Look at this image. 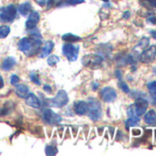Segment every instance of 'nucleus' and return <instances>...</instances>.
<instances>
[{"instance_id": "1", "label": "nucleus", "mask_w": 156, "mask_h": 156, "mask_svg": "<svg viewBox=\"0 0 156 156\" xmlns=\"http://www.w3.org/2000/svg\"><path fill=\"white\" fill-rule=\"evenodd\" d=\"M88 107H87V115L90 119L94 121H98L100 119L102 116V108H101V104L98 100L91 98L88 99Z\"/></svg>"}, {"instance_id": "2", "label": "nucleus", "mask_w": 156, "mask_h": 156, "mask_svg": "<svg viewBox=\"0 0 156 156\" xmlns=\"http://www.w3.org/2000/svg\"><path fill=\"white\" fill-rule=\"evenodd\" d=\"M17 16V8L10 4L7 7L0 8V20L4 22H12Z\"/></svg>"}, {"instance_id": "3", "label": "nucleus", "mask_w": 156, "mask_h": 156, "mask_svg": "<svg viewBox=\"0 0 156 156\" xmlns=\"http://www.w3.org/2000/svg\"><path fill=\"white\" fill-rule=\"evenodd\" d=\"M103 57L99 54H88L85 55L82 59V63L91 69H97L101 66Z\"/></svg>"}, {"instance_id": "4", "label": "nucleus", "mask_w": 156, "mask_h": 156, "mask_svg": "<svg viewBox=\"0 0 156 156\" xmlns=\"http://www.w3.org/2000/svg\"><path fill=\"white\" fill-rule=\"evenodd\" d=\"M62 53L68 61L74 62L77 60L78 53H79V46L72 43H65L62 46Z\"/></svg>"}, {"instance_id": "5", "label": "nucleus", "mask_w": 156, "mask_h": 156, "mask_svg": "<svg viewBox=\"0 0 156 156\" xmlns=\"http://www.w3.org/2000/svg\"><path fill=\"white\" fill-rule=\"evenodd\" d=\"M51 100V106L55 108H62L69 102V98L64 90H60L57 92L56 96Z\"/></svg>"}, {"instance_id": "6", "label": "nucleus", "mask_w": 156, "mask_h": 156, "mask_svg": "<svg viewBox=\"0 0 156 156\" xmlns=\"http://www.w3.org/2000/svg\"><path fill=\"white\" fill-rule=\"evenodd\" d=\"M155 57H156V46L151 45L140 54L139 60L143 63H151L154 61Z\"/></svg>"}, {"instance_id": "7", "label": "nucleus", "mask_w": 156, "mask_h": 156, "mask_svg": "<svg viewBox=\"0 0 156 156\" xmlns=\"http://www.w3.org/2000/svg\"><path fill=\"white\" fill-rule=\"evenodd\" d=\"M131 107H132L134 115L140 117L144 115V113L146 112L148 108V101L144 99L143 98H137V99L135 100L134 104L131 105Z\"/></svg>"}, {"instance_id": "8", "label": "nucleus", "mask_w": 156, "mask_h": 156, "mask_svg": "<svg viewBox=\"0 0 156 156\" xmlns=\"http://www.w3.org/2000/svg\"><path fill=\"white\" fill-rule=\"evenodd\" d=\"M42 118L48 124H51V125H57L61 123L62 119L60 115H58L57 113H55L50 108H46L45 110H43Z\"/></svg>"}, {"instance_id": "9", "label": "nucleus", "mask_w": 156, "mask_h": 156, "mask_svg": "<svg viewBox=\"0 0 156 156\" xmlns=\"http://www.w3.org/2000/svg\"><path fill=\"white\" fill-rule=\"evenodd\" d=\"M101 98L105 101V102H113L116 98H117V92L114 88L110 87H106L101 90L100 93Z\"/></svg>"}, {"instance_id": "10", "label": "nucleus", "mask_w": 156, "mask_h": 156, "mask_svg": "<svg viewBox=\"0 0 156 156\" xmlns=\"http://www.w3.org/2000/svg\"><path fill=\"white\" fill-rule=\"evenodd\" d=\"M40 18L41 17H40V14L38 12H36V11L31 12L30 14V16H29L28 20L26 21V28L28 30H30L35 29L36 26H37V24L40 21Z\"/></svg>"}, {"instance_id": "11", "label": "nucleus", "mask_w": 156, "mask_h": 156, "mask_svg": "<svg viewBox=\"0 0 156 156\" xmlns=\"http://www.w3.org/2000/svg\"><path fill=\"white\" fill-rule=\"evenodd\" d=\"M87 102L86 101H82V100H79V101H76L74 104H73V110L75 112V114L77 115H85L87 112Z\"/></svg>"}, {"instance_id": "12", "label": "nucleus", "mask_w": 156, "mask_h": 156, "mask_svg": "<svg viewBox=\"0 0 156 156\" xmlns=\"http://www.w3.org/2000/svg\"><path fill=\"white\" fill-rule=\"evenodd\" d=\"M26 98V104L33 108H41V100L36 97L33 93H29Z\"/></svg>"}, {"instance_id": "13", "label": "nucleus", "mask_w": 156, "mask_h": 156, "mask_svg": "<svg viewBox=\"0 0 156 156\" xmlns=\"http://www.w3.org/2000/svg\"><path fill=\"white\" fill-rule=\"evenodd\" d=\"M53 47H54V42L53 41H46L45 44L41 49L40 57L41 58H45V57L49 56L50 53L51 52V51L53 50Z\"/></svg>"}, {"instance_id": "14", "label": "nucleus", "mask_w": 156, "mask_h": 156, "mask_svg": "<svg viewBox=\"0 0 156 156\" xmlns=\"http://www.w3.org/2000/svg\"><path fill=\"white\" fill-rule=\"evenodd\" d=\"M19 49L25 52V53H28L30 50V47H31V40L25 37V38H22L20 39V41H19Z\"/></svg>"}, {"instance_id": "15", "label": "nucleus", "mask_w": 156, "mask_h": 156, "mask_svg": "<svg viewBox=\"0 0 156 156\" xmlns=\"http://www.w3.org/2000/svg\"><path fill=\"white\" fill-rule=\"evenodd\" d=\"M16 63H17V60L12 56H9L3 61L1 64V68L4 71H9L16 65Z\"/></svg>"}, {"instance_id": "16", "label": "nucleus", "mask_w": 156, "mask_h": 156, "mask_svg": "<svg viewBox=\"0 0 156 156\" xmlns=\"http://www.w3.org/2000/svg\"><path fill=\"white\" fill-rule=\"evenodd\" d=\"M15 87H16V94L20 98H25L30 93V89L26 85L20 84V85H16Z\"/></svg>"}, {"instance_id": "17", "label": "nucleus", "mask_w": 156, "mask_h": 156, "mask_svg": "<svg viewBox=\"0 0 156 156\" xmlns=\"http://www.w3.org/2000/svg\"><path fill=\"white\" fill-rule=\"evenodd\" d=\"M144 120L147 124L155 125L156 124V112L153 109L149 110L144 116Z\"/></svg>"}, {"instance_id": "18", "label": "nucleus", "mask_w": 156, "mask_h": 156, "mask_svg": "<svg viewBox=\"0 0 156 156\" xmlns=\"http://www.w3.org/2000/svg\"><path fill=\"white\" fill-rule=\"evenodd\" d=\"M85 0H60L57 4L58 7H66V6H74L84 3Z\"/></svg>"}, {"instance_id": "19", "label": "nucleus", "mask_w": 156, "mask_h": 156, "mask_svg": "<svg viewBox=\"0 0 156 156\" xmlns=\"http://www.w3.org/2000/svg\"><path fill=\"white\" fill-rule=\"evenodd\" d=\"M31 10V5L29 2H25L19 7V11L22 16H28Z\"/></svg>"}, {"instance_id": "20", "label": "nucleus", "mask_w": 156, "mask_h": 156, "mask_svg": "<svg viewBox=\"0 0 156 156\" xmlns=\"http://www.w3.org/2000/svg\"><path fill=\"white\" fill-rule=\"evenodd\" d=\"M140 123V118L137 117V116H134V117H129V119H128L125 122V125H126V129H129L130 127H133V126H136Z\"/></svg>"}, {"instance_id": "21", "label": "nucleus", "mask_w": 156, "mask_h": 156, "mask_svg": "<svg viewBox=\"0 0 156 156\" xmlns=\"http://www.w3.org/2000/svg\"><path fill=\"white\" fill-rule=\"evenodd\" d=\"M62 40L64 41H68V42H75V41H78L81 40V37L79 36H76L73 33H65L63 36H62Z\"/></svg>"}, {"instance_id": "22", "label": "nucleus", "mask_w": 156, "mask_h": 156, "mask_svg": "<svg viewBox=\"0 0 156 156\" xmlns=\"http://www.w3.org/2000/svg\"><path fill=\"white\" fill-rule=\"evenodd\" d=\"M10 33V28L7 25L0 26V39H5Z\"/></svg>"}, {"instance_id": "23", "label": "nucleus", "mask_w": 156, "mask_h": 156, "mask_svg": "<svg viewBox=\"0 0 156 156\" xmlns=\"http://www.w3.org/2000/svg\"><path fill=\"white\" fill-rule=\"evenodd\" d=\"M149 43H150V39H149V38H147V37H142V38L140 40L139 43L137 44L136 48L145 49V48L149 45Z\"/></svg>"}, {"instance_id": "24", "label": "nucleus", "mask_w": 156, "mask_h": 156, "mask_svg": "<svg viewBox=\"0 0 156 156\" xmlns=\"http://www.w3.org/2000/svg\"><path fill=\"white\" fill-rule=\"evenodd\" d=\"M57 152H58V149L52 145H47L45 148V153L47 155H50V156L55 155V154H57Z\"/></svg>"}, {"instance_id": "25", "label": "nucleus", "mask_w": 156, "mask_h": 156, "mask_svg": "<svg viewBox=\"0 0 156 156\" xmlns=\"http://www.w3.org/2000/svg\"><path fill=\"white\" fill-rule=\"evenodd\" d=\"M60 62V58L57 55H51L49 56V58L47 59V63L50 66H54L56 63H58Z\"/></svg>"}, {"instance_id": "26", "label": "nucleus", "mask_w": 156, "mask_h": 156, "mask_svg": "<svg viewBox=\"0 0 156 156\" xmlns=\"http://www.w3.org/2000/svg\"><path fill=\"white\" fill-rule=\"evenodd\" d=\"M142 6L149 9H156V0H143Z\"/></svg>"}, {"instance_id": "27", "label": "nucleus", "mask_w": 156, "mask_h": 156, "mask_svg": "<svg viewBox=\"0 0 156 156\" xmlns=\"http://www.w3.org/2000/svg\"><path fill=\"white\" fill-rule=\"evenodd\" d=\"M30 80H31L34 84H36V85H38V86H40V85L41 84V80H40L39 75H38L35 72H31V73H30Z\"/></svg>"}, {"instance_id": "28", "label": "nucleus", "mask_w": 156, "mask_h": 156, "mask_svg": "<svg viewBox=\"0 0 156 156\" xmlns=\"http://www.w3.org/2000/svg\"><path fill=\"white\" fill-rule=\"evenodd\" d=\"M19 82H20V77L17 74H12L11 75V78H10V83H11V85L16 86V85L19 84Z\"/></svg>"}, {"instance_id": "29", "label": "nucleus", "mask_w": 156, "mask_h": 156, "mask_svg": "<svg viewBox=\"0 0 156 156\" xmlns=\"http://www.w3.org/2000/svg\"><path fill=\"white\" fill-rule=\"evenodd\" d=\"M119 87H120V89H121L124 93H126V94H129V87L127 86L126 83L120 82V83H119Z\"/></svg>"}, {"instance_id": "30", "label": "nucleus", "mask_w": 156, "mask_h": 156, "mask_svg": "<svg viewBox=\"0 0 156 156\" xmlns=\"http://www.w3.org/2000/svg\"><path fill=\"white\" fill-rule=\"evenodd\" d=\"M9 112H10V110H9V108H7V107L0 108V117H4V116H7V115H8Z\"/></svg>"}, {"instance_id": "31", "label": "nucleus", "mask_w": 156, "mask_h": 156, "mask_svg": "<svg viewBox=\"0 0 156 156\" xmlns=\"http://www.w3.org/2000/svg\"><path fill=\"white\" fill-rule=\"evenodd\" d=\"M147 88L151 92V91H156V81L153 82H150L147 85Z\"/></svg>"}, {"instance_id": "32", "label": "nucleus", "mask_w": 156, "mask_h": 156, "mask_svg": "<svg viewBox=\"0 0 156 156\" xmlns=\"http://www.w3.org/2000/svg\"><path fill=\"white\" fill-rule=\"evenodd\" d=\"M131 134L134 137H138L141 134V130L139 129H131Z\"/></svg>"}, {"instance_id": "33", "label": "nucleus", "mask_w": 156, "mask_h": 156, "mask_svg": "<svg viewBox=\"0 0 156 156\" xmlns=\"http://www.w3.org/2000/svg\"><path fill=\"white\" fill-rule=\"evenodd\" d=\"M43 90H44L46 93H48V94H51L52 89H51V86H49V85H44V86H43Z\"/></svg>"}, {"instance_id": "34", "label": "nucleus", "mask_w": 156, "mask_h": 156, "mask_svg": "<svg viewBox=\"0 0 156 156\" xmlns=\"http://www.w3.org/2000/svg\"><path fill=\"white\" fill-rule=\"evenodd\" d=\"M147 21H148L149 23H151V24L156 25V17H154V16H152V17H149V18L147 19Z\"/></svg>"}, {"instance_id": "35", "label": "nucleus", "mask_w": 156, "mask_h": 156, "mask_svg": "<svg viewBox=\"0 0 156 156\" xmlns=\"http://www.w3.org/2000/svg\"><path fill=\"white\" fill-rule=\"evenodd\" d=\"M151 97L152 98V103L154 106H156V91H151Z\"/></svg>"}, {"instance_id": "36", "label": "nucleus", "mask_w": 156, "mask_h": 156, "mask_svg": "<svg viewBox=\"0 0 156 156\" xmlns=\"http://www.w3.org/2000/svg\"><path fill=\"white\" fill-rule=\"evenodd\" d=\"M115 75L117 76V78H118L119 80H121L122 79V73H121V72L119 70H117L115 72Z\"/></svg>"}, {"instance_id": "37", "label": "nucleus", "mask_w": 156, "mask_h": 156, "mask_svg": "<svg viewBox=\"0 0 156 156\" xmlns=\"http://www.w3.org/2000/svg\"><path fill=\"white\" fill-rule=\"evenodd\" d=\"M129 17H130V12L129 11H125L123 13V15H122V18L124 20H128V19H129Z\"/></svg>"}, {"instance_id": "38", "label": "nucleus", "mask_w": 156, "mask_h": 156, "mask_svg": "<svg viewBox=\"0 0 156 156\" xmlns=\"http://www.w3.org/2000/svg\"><path fill=\"white\" fill-rule=\"evenodd\" d=\"M54 1H55V0H48L47 3H46L47 9H51V8L52 7V5L54 4Z\"/></svg>"}, {"instance_id": "39", "label": "nucleus", "mask_w": 156, "mask_h": 156, "mask_svg": "<svg viewBox=\"0 0 156 156\" xmlns=\"http://www.w3.org/2000/svg\"><path fill=\"white\" fill-rule=\"evenodd\" d=\"M98 86H99V84H98V83H97V82H94V83L92 84V89H93L94 91H96V90L98 88Z\"/></svg>"}, {"instance_id": "40", "label": "nucleus", "mask_w": 156, "mask_h": 156, "mask_svg": "<svg viewBox=\"0 0 156 156\" xmlns=\"http://www.w3.org/2000/svg\"><path fill=\"white\" fill-rule=\"evenodd\" d=\"M36 2H37L39 5H41V6H45V4H46V1H45V0H36Z\"/></svg>"}, {"instance_id": "41", "label": "nucleus", "mask_w": 156, "mask_h": 156, "mask_svg": "<svg viewBox=\"0 0 156 156\" xmlns=\"http://www.w3.org/2000/svg\"><path fill=\"white\" fill-rule=\"evenodd\" d=\"M4 87V80H3V77L0 75V89Z\"/></svg>"}, {"instance_id": "42", "label": "nucleus", "mask_w": 156, "mask_h": 156, "mask_svg": "<svg viewBox=\"0 0 156 156\" xmlns=\"http://www.w3.org/2000/svg\"><path fill=\"white\" fill-rule=\"evenodd\" d=\"M72 131H73V137H76V135H77V133H78L77 129H72Z\"/></svg>"}, {"instance_id": "43", "label": "nucleus", "mask_w": 156, "mask_h": 156, "mask_svg": "<svg viewBox=\"0 0 156 156\" xmlns=\"http://www.w3.org/2000/svg\"><path fill=\"white\" fill-rule=\"evenodd\" d=\"M58 132H59V136H60V138H62V132H63V129H60Z\"/></svg>"}, {"instance_id": "44", "label": "nucleus", "mask_w": 156, "mask_h": 156, "mask_svg": "<svg viewBox=\"0 0 156 156\" xmlns=\"http://www.w3.org/2000/svg\"><path fill=\"white\" fill-rule=\"evenodd\" d=\"M109 132H110V135H111V138H112L113 134H114V129L113 128H109Z\"/></svg>"}, {"instance_id": "45", "label": "nucleus", "mask_w": 156, "mask_h": 156, "mask_svg": "<svg viewBox=\"0 0 156 156\" xmlns=\"http://www.w3.org/2000/svg\"><path fill=\"white\" fill-rule=\"evenodd\" d=\"M102 131H103V129H102V128H99V129H98V133H99V135L102 134Z\"/></svg>"}, {"instance_id": "46", "label": "nucleus", "mask_w": 156, "mask_h": 156, "mask_svg": "<svg viewBox=\"0 0 156 156\" xmlns=\"http://www.w3.org/2000/svg\"><path fill=\"white\" fill-rule=\"evenodd\" d=\"M153 72H154V73L156 74V66H154V67H153Z\"/></svg>"}, {"instance_id": "47", "label": "nucleus", "mask_w": 156, "mask_h": 156, "mask_svg": "<svg viewBox=\"0 0 156 156\" xmlns=\"http://www.w3.org/2000/svg\"><path fill=\"white\" fill-rule=\"evenodd\" d=\"M102 1H104V2H108L109 0H102Z\"/></svg>"}]
</instances>
